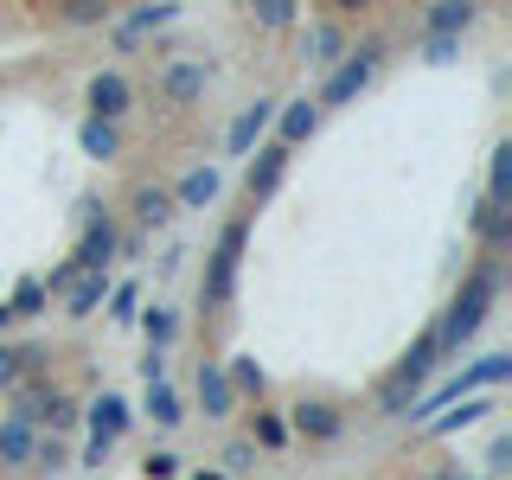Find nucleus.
<instances>
[{"label":"nucleus","mask_w":512,"mask_h":480,"mask_svg":"<svg viewBox=\"0 0 512 480\" xmlns=\"http://www.w3.org/2000/svg\"><path fill=\"white\" fill-rule=\"evenodd\" d=\"M218 461H224V474L237 480V474H250L256 461H263V448H256L250 436H231V442H224V455H218Z\"/></svg>","instance_id":"36"},{"label":"nucleus","mask_w":512,"mask_h":480,"mask_svg":"<svg viewBox=\"0 0 512 480\" xmlns=\"http://www.w3.org/2000/svg\"><path fill=\"white\" fill-rule=\"evenodd\" d=\"M506 468H512V436H506V429H500V436L487 442V461H480V474H487V480H500Z\"/></svg>","instance_id":"39"},{"label":"nucleus","mask_w":512,"mask_h":480,"mask_svg":"<svg viewBox=\"0 0 512 480\" xmlns=\"http://www.w3.org/2000/svg\"><path fill=\"white\" fill-rule=\"evenodd\" d=\"M224 378H231V391L237 397H256L263 404V391H269V378H263V365H256V352H224Z\"/></svg>","instance_id":"26"},{"label":"nucleus","mask_w":512,"mask_h":480,"mask_svg":"<svg viewBox=\"0 0 512 480\" xmlns=\"http://www.w3.org/2000/svg\"><path fill=\"white\" fill-rule=\"evenodd\" d=\"M276 103L282 96H256V103H244L231 116V128H224V154L231 160H250L256 141H269V122H276Z\"/></svg>","instance_id":"12"},{"label":"nucleus","mask_w":512,"mask_h":480,"mask_svg":"<svg viewBox=\"0 0 512 480\" xmlns=\"http://www.w3.org/2000/svg\"><path fill=\"white\" fill-rule=\"evenodd\" d=\"M58 20L71 26V32L109 26V20H116V0H58Z\"/></svg>","instance_id":"31"},{"label":"nucleus","mask_w":512,"mask_h":480,"mask_svg":"<svg viewBox=\"0 0 512 480\" xmlns=\"http://www.w3.org/2000/svg\"><path fill=\"white\" fill-rule=\"evenodd\" d=\"M180 20V0H141L128 20H116V32H109V45L128 58V52H141V39H154L160 26H173Z\"/></svg>","instance_id":"11"},{"label":"nucleus","mask_w":512,"mask_h":480,"mask_svg":"<svg viewBox=\"0 0 512 480\" xmlns=\"http://www.w3.org/2000/svg\"><path fill=\"white\" fill-rule=\"evenodd\" d=\"M250 7H256V0H250Z\"/></svg>","instance_id":"49"},{"label":"nucleus","mask_w":512,"mask_h":480,"mask_svg":"<svg viewBox=\"0 0 512 480\" xmlns=\"http://www.w3.org/2000/svg\"><path fill=\"white\" fill-rule=\"evenodd\" d=\"M506 173H512V141H493V154H487V199H506Z\"/></svg>","instance_id":"38"},{"label":"nucleus","mask_w":512,"mask_h":480,"mask_svg":"<svg viewBox=\"0 0 512 480\" xmlns=\"http://www.w3.org/2000/svg\"><path fill=\"white\" fill-rule=\"evenodd\" d=\"M512 378V352H480V359H468L455 378L442 384H423V397L410 404V423H423V416H436L442 404H455V397H474V391H500V384Z\"/></svg>","instance_id":"5"},{"label":"nucleus","mask_w":512,"mask_h":480,"mask_svg":"<svg viewBox=\"0 0 512 480\" xmlns=\"http://www.w3.org/2000/svg\"><path fill=\"white\" fill-rule=\"evenodd\" d=\"M141 416H148L154 429H180V423H186V404H180V391H173V378H154V384H148Z\"/></svg>","instance_id":"24"},{"label":"nucleus","mask_w":512,"mask_h":480,"mask_svg":"<svg viewBox=\"0 0 512 480\" xmlns=\"http://www.w3.org/2000/svg\"><path fill=\"white\" fill-rule=\"evenodd\" d=\"M282 423H288V436L308 442V448H327V442L346 436V410L333 404V397H295V404L282 410Z\"/></svg>","instance_id":"8"},{"label":"nucleus","mask_w":512,"mask_h":480,"mask_svg":"<svg viewBox=\"0 0 512 480\" xmlns=\"http://www.w3.org/2000/svg\"><path fill=\"white\" fill-rule=\"evenodd\" d=\"M288 167H295V148H282V141H256V148H250V160H244V199H250V212L282 192Z\"/></svg>","instance_id":"9"},{"label":"nucleus","mask_w":512,"mask_h":480,"mask_svg":"<svg viewBox=\"0 0 512 480\" xmlns=\"http://www.w3.org/2000/svg\"><path fill=\"white\" fill-rule=\"evenodd\" d=\"M212 84H218V64L212 58H173V64H160L154 96L167 109H199L205 96H212Z\"/></svg>","instance_id":"7"},{"label":"nucleus","mask_w":512,"mask_h":480,"mask_svg":"<svg viewBox=\"0 0 512 480\" xmlns=\"http://www.w3.org/2000/svg\"><path fill=\"white\" fill-rule=\"evenodd\" d=\"M487 13V0H423L416 13V32H448V39H468Z\"/></svg>","instance_id":"13"},{"label":"nucleus","mask_w":512,"mask_h":480,"mask_svg":"<svg viewBox=\"0 0 512 480\" xmlns=\"http://www.w3.org/2000/svg\"><path fill=\"white\" fill-rule=\"evenodd\" d=\"M192 480H231V474H224V468H199V474H192Z\"/></svg>","instance_id":"45"},{"label":"nucleus","mask_w":512,"mask_h":480,"mask_svg":"<svg viewBox=\"0 0 512 480\" xmlns=\"http://www.w3.org/2000/svg\"><path fill=\"white\" fill-rule=\"evenodd\" d=\"M154 378H167V352L148 346V359H141V384H154Z\"/></svg>","instance_id":"42"},{"label":"nucleus","mask_w":512,"mask_h":480,"mask_svg":"<svg viewBox=\"0 0 512 480\" xmlns=\"http://www.w3.org/2000/svg\"><path fill=\"white\" fill-rule=\"evenodd\" d=\"M199 404H205V416H212V423L237 416V404H244V397L231 391V378H224L218 359H199Z\"/></svg>","instance_id":"23"},{"label":"nucleus","mask_w":512,"mask_h":480,"mask_svg":"<svg viewBox=\"0 0 512 480\" xmlns=\"http://www.w3.org/2000/svg\"><path fill=\"white\" fill-rule=\"evenodd\" d=\"M346 20H333V13H327V20H314L308 26V39H301V58H308V71H333V64H340L346 58Z\"/></svg>","instance_id":"19"},{"label":"nucleus","mask_w":512,"mask_h":480,"mask_svg":"<svg viewBox=\"0 0 512 480\" xmlns=\"http://www.w3.org/2000/svg\"><path fill=\"white\" fill-rule=\"evenodd\" d=\"M372 7H378V0H327L333 20H359V13H372Z\"/></svg>","instance_id":"41"},{"label":"nucleus","mask_w":512,"mask_h":480,"mask_svg":"<svg viewBox=\"0 0 512 480\" xmlns=\"http://www.w3.org/2000/svg\"><path fill=\"white\" fill-rule=\"evenodd\" d=\"M128 109H135V84H128V71H96L90 84H84V116H96V122H122Z\"/></svg>","instance_id":"10"},{"label":"nucleus","mask_w":512,"mask_h":480,"mask_svg":"<svg viewBox=\"0 0 512 480\" xmlns=\"http://www.w3.org/2000/svg\"><path fill=\"white\" fill-rule=\"evenodd\" d=\"M250 224L256 212H237L218 224L212 250H205V276H199V308L205 314H224L237 301V276H244V250H250Z\"/></svg>","instance_id":"2"},{"label":"nucleus","mask_w":512,"mask_h":480,"mask_svg":"<svg viewBox=\"0 0 512 480\" xmlns=\"http://www.w3.org/2000/svg\"><path fill=\"white\" fill-rule=\"evenodd\" d=\"M84 423H90V436H96V442L116 448L128 429H135V404H128L122 391H103V397H90V404H84Z\"/></svg>","instance_id":"15"},{"label":"nucleus","mask_w":512,"mask_h":480,"mask_svg":"<svg viewBox=\"0 0 512 480\" xmlns=\"http://www.w3.org/2000/svg\"><path fill=\"white\" fill-rule=\"evenodd\" d=\"M109 288H116V276H109V269H84V276H77V282L64 288V295H58V314L84 327V320H96V314H103Z\"/></svg>","instance_id":"14"},{"label":"nucleus","mask_w":512,"mask_h":480,"mask_svg":"<svg viewBox=\"0 0 512 480\" xmlns=\"http://www.w3.org/2000/svg\"><path fill=\"white\" fill-rule=\"evenodd\" d=\"M103 308H109V320H116V327H135V314H141V282H135V276H122L116 288H109Z\"/></svg>","instance_id":"33"},{"label":"nucleus","mask_w":512,"mask_h":480,"mask_svg":"<svg viewBox=\"0 0 512 480\" xmlns=\"http://www.w3.org/2000/svg\"><path fill=\"white\" fill-rule=\"evenodd\" d=\"M7 308H13V320H39L45 308H52V295H45L39 276H20V282H13V295H7Z\"/></svg>","instance_id":"32"},{"label":"nucleus","mask_w":512,"mask_h":480,"mask_svg":"<svg viewBox=\"0 0 512 480\" xmlns=\"http://www.w3.org/2000/svg\"><path fill=\"white\" fill-rule=\"evenodd\" d=\"M0 404H7V391H0Z\"/></svg>","instance_id":"47"},{"label":"nucleus","mask_w":512,"mask_h":480,"mask_svg":"<svg viewBox=\"0 0 512 480\" xmlns=\"http://www.w3.org/2000/svg\"><path fill=\"white\" fill-rule=\"evenodd\" d=\"M320 116H327V109L314 103V96H288V103H276V141L282 148H301V141H314L320 135Z\"/></svg>","instance_id":"16"},{"label":"nucleus","mask_w":512,"mask_h":480,"mask_svg":"<svg viewBox=\"0 0 512 480\" xmlns=\"http://www.w3.org/2000/svg\"><path fill=\"white\" fill-rule=\"evenodd\" d=\"M103 461H109V442H96V436H90V442H84V461H77V468H103Z\"/></svg>","instance_id":"43"},{"label":"nucleus","mask_w":512,"mask_h":480,"mask_svg":"<svg viewBox=\"0 0 512 480\" xmlns=\"http://www.w3.org/2000/svg\"><path fill=\"white\" fill-rule=\"evenodd\" d=\"M135 327L148 333V346H160V352H167L173 340H180V327H186V320H180V308H167V301H148V308L135 314Z\"/></svg>","instance_id":"27"},{"label":"nucleus","mask_w":512,"mask_h":480,"mask_svg":"<svg viewBox=\"0 0 512 480\" xmlns=\"http://www.w3.org/2000/svg\"><path fill=\"white\" fill-rule=\"evenodd\" d=\"M167 192H173V205H180V212H205V205H218L224 173H218V167H186Z\"/></svg>","instance_id":"22"},{"label":"nucleus","mask_w":512,"mask_h":480,"mask_svg":"<svg viewBox=\"0 0 512 480\" xmlns=\"http://www.w3.org/2000/svg\"><path fill=\"white\" fill-rule=\"evenodd\" d=\"M141 474H148V480H173V474H180V455H173V448H154V455L141 461Z\"/></svg>","instance_id":"40"},{"label":"nucleus","mask_w":512,"mask_h":480,"mask_svg":"<svg viewBox=\"0 0 512 480\" xmlns=\"http://www.w3.org/2000/svg\"><path fill=\"white\" fill-rule=\"evenodd\" d=\"M173 212H180V205H173V192L160 186V180H141L135 192H128V218H135V231H167L173 224Z\"/></svg>","instance_id":"18"},{"label":"nucleus","mask_w":512,"mask_h":480,"mask_svg":"<svg viewBox=\"0 0 512 480\" xmlns=\"http://www.w3.org/2000/svg\"><path fill=\"white\" fill-rule=\"evenodd\" d=\"M474 244H480V256H506V244H512V205L506 199H487V192L474 199Z\"/></svg>","instance_id":"17"},{"label":"nucleus","mask_w":512,"mask_h":480,"mask_svg":"<svg viewBox=\"0 0 512 480\" xmlns=\"http://www.w3.org/2000/svg\"><path fill=\"white\" fill-rule=\"evenodd\" d=\"M436 372H442V352H436V320H429V327L410 340V352H404V359H397L391 372L378 378V397H372V404H378V416L404 423V416H410V404L423 397V384H436Z\"/></svg>","instance_id":"3"},{"label":"nucleus","mask_w":512,"mask_h":480,"mask_svg":"<svg viewBox=\"0 0 512 480\" xmlns=\"http://www.w3.org/2000/svg\"><path fill=\"white\" fill-rule=\"evenodd\" d=\"M500 288H506V256H480L468 276H461L455 301L436 314V352H442V365L461 359V352L480 340V327L493 320V301H500Z\"/></svg>","instance_id":"1"},{"label":"nucleus","mask_w":512,"mask_h":480,"mask_svg":"<svg viewBox=\"0 0 512 480\" xmlns=\"http://www.w3.org/2000/svg\"><path fill=\"white\" fill-rule=\"evenodd\" d=\"M116 244H122V224L109 218V205L84 199V212H77V244H71V263H77V269H116Z\"/></svg>","instance_id":"6"},{"label":"nucleus","mask_w":512,"mask_h":480,"mask_svg":"<svg viewBox=\"0 0 512 480\" xmlns=\"http://www.w3.org/2000/svg\"><path fill=\"white\" fill-rule=\"evenodd\" d=\"M429 480H487V474H461V468H442V474H429Z\"/></svg>","instance_id":"44"},{"label":"nucleus","mask_w":512,"mask_h":480,"mask_svg":"<svg viewBox=\"0 0 512 480\" xmlns=\"http://www.w3.org/2000/svg\"><path fill=\"white\" fill-rule=\"evenodd\" d=\"M84 423V404H77L64 384H52V397H45V416H39V429L45 436H71V429Z\"/></svg>","instance_id":"29"},{"label":"nucleus","mask_w":512,"mask_h":480,"mask_svg":"<svg viewBox=\"0 0 512 480\" xmlns=\"http://www.w3.org/2000/svg\"><path fill=\"white\" fill-rule=\"evenodd\" d=\"M45 365V346H20V340H7V333H0V391H7L13 378H26V372H39Z\"/></svg>","instance_id":"28"},{"label":"nucleus","mask_w":512,"mask_h":480,"mask_svg":"<svg viewBox=\"0 0 512 480\" xmlns=\"http://www.w3.org/2000/svg\"><path fill=\"white\" fill-rule=\"evenodd\" d=\"M256 26H263V32H288V26H295L301 20V0H256Z\"/></svg>","instance_id":"34"},{"label":"nucleus","mask_w":512,"mask_h":480,"mask_svg":"<svg viewBox=\"0 0 512 480\" xmlns=\"http://www.w3.org/2000/svg\"><path fill=\"white\" fill-rule=\"evenodd\" d=\"M0 333H13V308H7V301H0Z\"/></svg>","instance_id":"46"},{"label":"nucleus","mask_w":512,"mask_h":480,"mask_svg":"<svg viewBox=\"0 0 512 480\" xmlns=\"http://www.w3.org/2000/svg\"><path fill=\"white\" fill-rule=\"evenodd\" d=\"M32 448H39V423H26V416H0V474H20L32 468Z\"/></svg>","instance_id":"20"},{"label":"nucleus","mask_w":512,"mask_h":480,"mask_svg":"<svg viewBox=\"0 0 512 480\" xmlns=\"http://www.w3.org/2000/svg\"><path fill=\"white\" fill-rule=\"evenodd\" d=\"M250 442H256V448H263V455H282V448H288V442H295V436H288V423H282V410H263V404H256V410H250Z\"/></svg>","instance_id":"30"},{"label":"nucleus","mask_w":512,"mask_h":480,"mask_svg":"<svg viewBox=\"0 0 512 480\" xmlns=\"http://www.w3.org/2000/svg\"><path fill=\"white\" fill-rule=\"evenodd\" d=\"M0 480H7V474H0Z\"/></svg>","instance_id":"48"},{"label":"nucleus","mask_w":512,"mask_h":480,"mask_svg":"<svg viewBox=\"0 0 512 480\" xmlns=\"http://www.w3.org/2000/svg\"><path fill=\"white\" fill-rule=\"evenodd\" d=\"M32 468H39V474H58V468H71V448H64V436H45V429H39V448H32Z\"/></svg>","instance_id":"37"},{"label":"nucleus","mask_w":512,"mask_h":480,"mask_svg":"<svg viewBox=\"0 0 512 480\" xmlns=\"http://www.w3.org/2000/svg\"><path fill=\"white\" fill-rule=\"evenodd\" d=\"M416 58H423V64H455L461 39H448V32H416Z\"/></svg>","instance_id":"35"},{"label":"nucleus","mask_w":512,"mask_h":480,"mask_svg":"<svg viewBox=\"0 0 512 480\" xmlns=\"http://www.w3.org/2000/svg\"><path fill=\"white\" fill-rule=\"evenodd\" d=\"M455 404H461V410H448V416H423V429H429V436H436V442H448V436H461V429H474V423H487V416H493V410H500V404H493V391H474V397H455Z\"/></svg>","instance_id":"21"},{"label":"nucleus","mask_w":512,"mask_h":480,"mask_svg":"<svg viewBox=\"0 0 512 480\" xmlns=\"http://www.w3.org/2000/svg\"><path fill=\"white\" fill-rule=\"evenodd\" d=\"M384 52H391L384 39H359V45H346V58L333 64V71H320V90H314V103H320V109H346V103H359V96L378 84V71H384Z\"/></svg>","instance_id":"4"},{"label":"nucleus","mask_w":512,"mask_h":480,"mask_svg":"<svg viewBox=\"0 0 512 480\" xmlns=\"http://www.w3.org/2000/svg\"><path fill=\"white\" fill-rule=\"evenodd\" d=\"M77 148H84L90 160H122V122L84 116V122H77Z\"/></svg>","instance_id":"25"}]
</instances>
